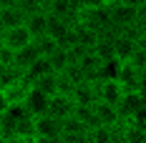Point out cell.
I'll return each instance as SVG.
<instances>
[{
  "instance_id": "cell-1",
  "label": "cell",
  "mask_w": 146,
  "mask_h": 143,
  "mask_svg": "<svg viewBox=\"0 0 146 143\" xmlns=\"http://www.w3.org/2000/svg\"><path fill=\"white\" fill-rule=\"evenodd\" d=\"M73 23H78V25H83V28L93 30L96 35H101L103 30L111 28L106 5L96 3V0H86L83 5H78V8H76V18H73Z\"/></svg>"
},
{
  "instance_id": "cell-2",
  "label": "cell",
  "mask_w": 146,
  "mask_h": 143,
  "mask_svg": "<svg viewBox=\"0 0 146 143\" xmlns=\"http://www.w3.org/2000/svg\"><path fill=\"white\" fill-rule=\"evenodd\" d=\"M144 108H146L144 90H123V96H121V100H118V105H116L118 118H121V121L133 118L136 113H141Z\"/></svg>"
},
{
  "instance_id": "cell-3",
  "label": "cell",
  "mask_w": 146,
  "mask_h": 143,
  "mask_svg": "<svg viewBox=\"0 0 146 143\" xmlns=\"http://www.w3.org/2000/svg\"><path fill=\"white\" fill-rule=\"evenodd\" d=\"M71 28H73V25L68 23V20L48 15V28H45V35H50L60 48H68V45H73V33H71Z\"/></svg>"
},
{
  "instance_id": "cell-4",
  "label": "cell",
  "mask_w": 146,
  "mask_h": 143,
  "mask_svg": "<svg viewBox=\"0 0 146 143\" xmlns=\"http://www.w3.org/2000/svg\"><path fill=\"white\" fill-rule=\"evenodd\" d=\"M106 10H108V23H111V28H113V30H123L126 25L136 23V13H139V10L129 8V5H123L121 0L113 3V5H108Z\"/></svg>"
},
{
  "instance_id": "cell-5",
  "label": "cell",
  "mask_w": 146,
  "mask_h": 143,
  "mask_svg": "<svg viewBox=\"0 0 146 143\" xmlns=\"http://www.w3.org/2000/svg\"><path fill=\"white\" fill-rule=\"evenodd\" d=\"M144 75H146L144 71H136L129 63H118L116 80L123 90H144Z\"/></svg>"
},
{
  "instance_id": "cell-6",
  "label": "cell",
  "mask_w": 146,
  "mask_h": 143,
  "mask_svg": "<svg viewBox=\"0 0 146 143\" xmlns=\"http://www.w3.org/2000/svg\"><path fill=\"white\" fill-rule=\"evenodd\" d=\"M23 115H25L23 105H8V111L0 115V138H5V141L15 138V130H18V123Z\"/></svg>"
},
{
  "instance_id": "cell-7",
  "label": "cell",
  "mask_w": 146,
  "mask_h": 143,
  "mask_svg": "<svg viewBox=\"0 0 146 143\" xmlns=\"http://www.w3.org/2000/svg\"><path fill=\"white\" fill-rule=\"evenodd\" d=\"M96 90H98V103L106 105H113L116 108L121 96H123V88L118 86L116 78H106V80H96Z\"/></svg>"
},
{
  "instance_id": "cell-8",
  "label": "cell",
  "mask_w": 146,
  "mask_h": 143,
  "mask_svg": "<svg viewBox=\"0 0 146 143\" xmlns=\"http://www.w3.org/2000/svg\"><path fill=\"white\" fill-rule=\"evenodd\" d=\"M73 108H76V103H73L71 96H50L48 98V108H45V115H50V118H56V121H63V118H68L73 115Z\"/></svg>"
},
{
  "instance_id": "cell-9",
  "label": "cell",
  "mask_w": 146,
  "mask_h": 143,
  "mask_svg": "<svg viewBox=\"0 0 146 143\" xmlns=\"http://www.w3.org/2000/svg\"><path fill=\"white\" fill-rule=\"evenodd\" d=\"M23 111L33 118H38V115H45V108H48V96H43L38 88H28V93H25V98H23Z\"/></svg>"
},
{
  "instance_id": "cell-10",
  "label": "cell",
  "mask_w": 146,
  "mask_h": 143,
  "mask_svg": "<svg viewBox=\"0 0 146 143\" xmlns=\"http://www.w3.org/2000/svg\"><path fill=\"white\" fill-rule=\"evenodd\" d=\"M33 43V38H30V33L25 30V25H18V28H8L3 30V45L8 48V50H20V48H25V45Z\"/></svg>"
},
{
  "instance_id": "cell-11",
  "label": "cell",
  "mask_w": 146,
  "mask_h": 143,
  "mask_svg": "<svg viewBox=\"0 0 146 143\" xmlns=\"http://www.w3.org/2000/svg\"><path fill=\"white\" fill-rule=\"evenodd\" d=\"M71 98L76 105H96L98 103V90H96V80H83L71 90Z\"/></svg>"
},
{
  "instance_id": "cell-12",
  "label": "cell",
  "mask_w": 146,
  "mask_h": 143,
  "mask_svg": "<svg viewBox=\"0 0 146 143\" xmlns=\"http://www.w3.org/2000/svg\"><path fill=\"white\" fill-rule=\"evenodd\" d=\"M35 136L60 138V136H63V126H60V121L50 118V115H38V118H35Z\"/></svg>"
},
{
  "instance_id": "cell-13",
  "label": "cell",
  "mask_w": 146,
  "mask_h": 143,
  "mask_svg": "<svg viewBox=\"0 0 146 143\" xmlns=\"http://www.w3.org/2000/svg\"><path fill=\"white\" fill-rule=\"evenodd\" d=\"M93 115H96L98 126H106V128H116L118 123H121L118 111L113 105H106V103H96V105H93Z\"/></svg>"
},
{
  "instance_id": "cell-14",
  "label": "cell",
  "mask_w": 146,
  "mask_h": 143,
  "mask_svg": "<svg viewBox=\"0 0 146 143\" xmlns=\"http://www.w3.org/2000/svg\"><path fill=\"white\" fill-rule=\"evenodd\" d=\"M136 48H141V45L126 40L123 35H116V38H113V60H118V63H129V58L133 55Z\"/></svg>"
},
{
  "instance_id": "cell-15",
  "label": "cell",
  "mask_w": 146,
  "mask_h": 143,
  "mask_svg": "<svg viewBox=\"0 0 146 143\" xmlns=\"http://www.w3.org/2000/svg\"><path fill=\"white\" fill-rule=\"evenodd\" d=\"M118 136H121V141H123V143H146V128H141V126H131V123H126V121H121Z\"/></svg>"
},
{
  "instance_id": "cell-16",
  "label": "cell",
  "mask_w": 146,
  "mask_h": 143,
  "mask_svg": "<svg viewBox=\"0 0 146 143\" xmlns=\"http://www.w3.org/2000/svg\"><path fill=\"white\" fill-rule=\"evenodd\" d=\"M28 88H30V83L23 78V80H18V83H13V86H5V88H0V90H3V96L8 98L10 105H20L23 98H25V93H28Z\"/></svg>"
},
{
  "instance_id": "cell-17",
  "label": "cell",
  "mask_w": 146,
  "mask_h": 143,
  "mask_svg": "<svg viewBox=\"0 0 146 143\" xmlns=\"http://www.w3.org/2000/svg\"><path fill=\"white\" fill-rule=\"evenodd\" d=\"M71 33H73V45H81V48H88V50H91V48L96 45V40H98V35H96L93 30L83 28V25H78V23H73Z\"/></svg>"
},
{
  "instance_id": "cell-18",
  "label": "cell",
  "mask_w": 146,
  "mask_h": 143,
  "mask_svg": "<svg viewBox=\"0 0 146 143\" xmlns=\"http://www.w3.org/2000/svg\"><path fill=\"white\" fill-rule=\"evenodd\" d=\"M38 58H40V55H38V50H35L33 43H30V45H25V48H20V50H15V53H13V65L18 68V71L25 73V68H28L30 63H35Z\"/></svg>"
},
{
  "instance_id": "cell-19",
  "label": "cell",
  "mask_w": 146,
  "mask_h": 143,
  "mask_svg": "<svg viewBox=\"0 0 146 143\" xmlns=\"http://www.w3.org/2000/svg\"><path fill=\"white\" fill-rule=\"evenodd\" d=\"M45 28H48V15H45L43 10L25 18V30L30 33V38H40V35H45Z\"/></svg>"
},
{
  "instance_id": "cell-20",
  "label": "cell",
  "mask_w": 146,
  "mask_h": 143,
  "mask_svg": "<svg viewBox=\"0 0 146 143\" xmlns=\"http://www.w3.org/2000/svg\"><path fill=\"white\" fill-rule=\"evenodd\" d=\"M0 25H3V30L25 25V15L20 13L18 8H0Z\"/></svg>"
},
{
  "instance_id": "cell-21",
  "label": "cell",
  "mask_w": 146,
  "mask_h": 143,
  "mask_svg": "<svg viewBox=\"0 0 146 143\" xmlns=\"http://www.w3.org/2000/svg\"><path fill=\"white\" fill-rule=\"evenodd\" d=\"M118 35H123L126 40H131V43H136V45H146V25H141V23L126 25L123 30H118Z\"/></svg>"
},
{
  "instance_id": "cell-22",
  "label": "cell",
  "mask_w": 146,
  "mask_h": 143,
  "mask_svg": "<svg viewBox=\"0 0 146 143\" xmlns=\"http://www.w3.org/2000/svg\"><path fill=\"white\" fill-rule=\"evenodd\" d=\"M33 88H38L43 96H56L58 93V73H48V75H43V78H38L35 83H33Z\"/></svg>"
},
{
  "instance_id": "cell-23",
  "label": "cell",
  "mask_w": 146,
  "mask_h": 143,
  "mask_svg": "<svg viewBox=\"0 0 146 143\" xmlns=\"http://www.w3.org/2000/svg\"><path fill=\"white\" fill-rule=\"evenodd\" d=\"M91 50H93V55L98 58L101 63L113 60V40H108V38H98V40H96V45H93Z\"/></svg>"
},
{
  "instance_id": "cell-24",
  "label": "cell",
  "mask_w": 146,
  "mask_h": 143,
  "mask_svg": "<svg viewBox=\"0 0 146 143\" xmlns=\"http://www.w3.org/2000/svg\"><path fill=\"white\" fill-rule=\"evenodd\" d=\"M33 48L38 50V55H40V58H48L50 53H56L60 45L56 43L50 35H40V38H33Z\"/></svg>"
},
{
  "instance_id": "cell-25",
  "label": "cell",
  "mask_w": 146,
  "mask_h": 143,
  "mask_svg": "<svg viewBox=\"0 0 146 143\" xmlns=\"http://www.w3.org/2000/svg\"><path fill=\"white\" fill-rule=\"evenodd\" d=\"M116 136V128H106V126H93L88 130V143H111Z\"/></svg>"
},
{
  "instance_id": "cell-26",
  "label": "cell",
  "mask_w": 146,
  "mask_h": 143,
  "mask_svg": "<svg viewBox=\"0 0 146 143\" xmlns=\"http://www.w3.org/2000/svg\"><path fill=\"white\" fill-rule=\"evenodd\" d=\"M45 60H48V65H50V71H53V73H63L68 65H71V63H68V53H66V48H58L56 53H50Z\"/></svg>"
},
{
  "instance_id": "cell-27",
  "label": "cell",
  "mask_w": 146,
  "mask_h": 143,
  "mask_svg": "<svg viewBox=\"0 0 146 143\" xmlns=\"http://www.w3.org/2000/svg\"><path fill=\"white\" fill-rule=\"evenodd\" d=\"M15 8H18L20 13L25 15V18H28V15H35V13H40V10H43V8H40V0H18V3H15Z\"/></svg>"
},
{
  "instance_id": "cell-28",
  "label": "cell",
  "mask_w": 146,
  "mask_h": 143,
  "mask_svg": "<svg viewBox=\"0 0 146 143\" xmlns=\"http://www.w3.org/2000/svg\"><path fill=\"white\" fill-rule=\"evenodd\" d=\"M129 65L136 68V71H144L146 73V45H141V48L133 50V55L129 58Z\"/></svg>"
},
{
  "instance_id": "cell-29",
  "label": "cell",
  "mask_w": 146,
  "mask_h": 143,
  "mask_svg": "<svg viewBox=\"0 0 146 143\" xmlns=\"http://www.w3.org/2000/svg\"><path fill=\"white\" fill-rule=\"evenodd\" d=\"M60 126H63V136L66 133H83V126H81V121L78 118H73V115H68V118H63L60 121Z\"/></svg>"
},
{
  "instance_id": "cell-30",
  "label": "cell",
  "mask_w": 146,
  "mask_h": 143,
  "mask_svg": "<svg viewBox=\"0 0 146 143\" xmlns=\"http://www.w3.org/2000/svg\"><path fill=\"white\" fill-rule=\"evenodd\" d=\"M60 143H88V130H83V133H66V136H60Z\"/></svg>"
},
{
  "instance_id": "cell-31",
  "label": "cell",
  "mask_w": 146,
  "mask_h": 143,
  "mask_svg": "<svg viewBox=\"0 0 146 143\" xmlns=\"http://www.w3.org/2000/svg\"><path fill=\"white\" fill-rule=\"evenodd\" d=\"M123 5H129V8H133V10H141V8H146V0H121Z\"/></svg>"
},
{
  "instance_id": "cell-32",
  "label": "cell",
  "mask_w": 146,
  "mask_h": 143,
  "mask_svg": "<svg viewBox=\"0 0 146 143\" xmlns=\"http://www.w3.org/2000/svg\"><path fill=\"white\" fill-rule=\"evenodd\" d=\"M30 143H60V138H45V136H35Z\"/></svg>"
},
{
  "instance_id": "cell-33",
  "label": "cell",
  "mask_w": 146,
  "mask_h": 143,
  "mask_svg": "<svg viewBox=\"0 0 146 143\" xmlns=\"http://www.w3.org/2000/svg\"><path fill=\"white\" fill-rule=\"evenodd\" d=\"M8 105H10V103H8V98H5V96H3V90H0V115L8 111Z\"/></svg>"
},
{
  "instance_id": "cell-34",
  "label": "cell",
  "mask_w": 146,
  "mask_h": 143,
  "mask_svg": "<svg viewBox=\"0 0 146 143\" xmlns=\"http://www.w3.org/2000/svg\"><path fill=\"white\" fill-rule=\"evenodd\" d=\"M18 0H0V8H15Z\"/></svg>"
},
{
  "instance_id": "cell-35",
  "label": "cell",
  "mask_w": 146,
  "mask_h": 143,
  "mask_svg": "<svg viewBox=\"0 0 146 143\" xmlns=\"http://www.w3.org/2000/svg\"><path fill=\"white\" fill-rule=\"evenodd\" d=\"M96 3H101V5H106V8H108V5H113V3H118V0H96Z\"/></svg>"
},
{
  "instance_id": "cell-36",
  "label": "cell",
  "mask_w": 146,
  "mask_h": 143,
  "mask_svg": "<svg viewBox=\"0 0 146 143\" xmlns=\"http://www.w3.org/2000/svg\"><path fill=\"white\" fill-rule=\"evenodd\" d=\"M5 143H30V141H25V138H10V141H5Z\"/></svg>"
},
{
  "instance_id": "cell-37",
  "label": "cell",
  "mask_w": 146,
  "mask_h": 143,
  "mask_svg": "<svg viewBox=\"0 0 146 143\" xmlns=\"http://www.w3.org/2000/svg\"><path fill=\"white\" fill-rule=\"evenodd\" d=\"M118 126H121V123H118ZM118 126H116V136H113V141H111V143H123V141H121V136H118Z\"/></svg>"
},
{
  "instance_id": "cell-38",
  "label": "cell",
  "mask_w": 146,
  "mask_h": 143,
  "mask_svg": "<svg viewBox=\"0 0 146 143\" xmlns=\"http://www.w3.org/2000/svg\"><path fill=\"white\" fill-rule=\"evenodd\" d=\"M71 3H73V8H78V5H83L86 0H71Z\"/></svg>"
},
{
  "instance_id": "cell-39",
  "label": "cell",
  "mask_w": 146,
  "mask_h": 143,
  "mask_svg": "<svg viewBox=\"0 0 146 143\" xmlns=\"http://www.w3.org/2000/svg\"><path fill=\"white\" fill-rule=\"evenodd\" d=\"M0 50H3V35H0Z\"/></svg>"
},
{
  "instance_id": "cell-40",
  "label": "cell",
  "mask_w": 146,
  "mask_h": 143,
  "mask_svg": "<svg viewBox=\"0 0 146 143\" xmlns=\"http://www.w3.org/2000/svg\"><path fill=\"white\" fill-rule=\"evenodd\" d=\"M0 35H3V25H0Z\"/></svg>"
},
{
  "instance_id": "cell-41",
  "label": "cell",
  "mask_w": 146,
  "mask_h": 143,
  "mask_svg": "<svg viewBox=\"0 0 146 143\" xmlns=\"http://www.w3.org/2000/svg\"><path fill=\"white\" fill-rule=\"evenodd\" d=\"M0 143H5V138H0Z\"/></svg>"
}]
</instances>
